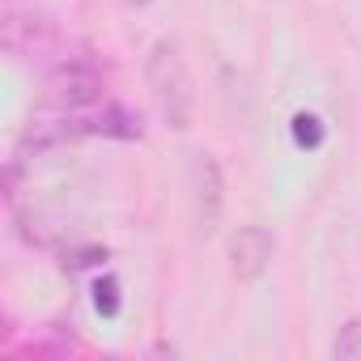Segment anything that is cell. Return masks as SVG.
Instances as JSON below:
<instances>
[{"label": "cell", "mask_w": 361, "mask_h": 361, "mask_svg": "<svg viewBox=\"0 0 361 361\" xmlns=\"http://www.w3.org/2000/svg\"><path fill=\"white\" fill-rule=\"evenodd\" d=\"M331 357H336V361H361V319H348V323L336 331Z\"/></svg>", "instance_id": "cell-7"}, {"label": "cell", "mask_w": 361, "mask_h": 361, "mask_svg": "<svg viewBox=\"0 0 361 361\" xmlns=\"http://www.w3.org/2000/svg\"><path fill=\"white\" fill-rule=\"evenodd\" d=\"M94 310L106 314V319L119 314V281H115V276H102V281L94 285Z\"/></svg>", "instance_id": "cell-9"}, {"label": "cell", "mask_w": 361, "mask_h": 361, "mask_svg": "<svg viewBox=\"0 0 361 361\" xmlns=\"http://www.w3.org/2000/svg\"><path fill=\"white\" fill-rule=\"evenodd\" d=\"M102 259H106V251H102V247H81V251H73V259H64V264L85 268V264H102Z\"/></svg>", "instance_id": "cell-10"}, {"label": "cell", "mask_w": 361, "mask_h": 361, "mask_svg": "<svg viewBox=\"0 0 361 361\" xmlns=\"http://www.w3.org/2000/svg\"><path fill=\"white\" fill-rule=\"evenodd\" d=\"M272 251H276V243H272V234L264 226H238V234L230 238V272H234V281H243V285L259 281L268 272V264H272Z\"/></svg>", "instance_id": "cell-3"}, {"label": "cell", "mask_w": 361, "mask_h": 361, "mask_svg": "<svg viewBox=\"0 0 361 361\" xmlns=\"http://www.w3.org/2000/svg\"><path fill=\"white\" fill-rule=\"evenodd\" d=\"M145 81H149V94H153L161 119L174 132H188L192 128V111H196V94H192V77H188V64H183V56H178L174 39H157L149 47Z\"/></svg>", "instance_id": "cell-1"}, {"label": "cell", "mask_w": 361, "mask_h": 361, "mask_svg": "<svg viewBox=\"0 0 361 361\" xmlns=\"http://www.w3.org/2000/svg\"><path fill=\"white\" fill-rule=\"evenodd\" d=\"M289 128H293V145H298V149H319V145H323V119H319V115L298 111Z\"/></svg>", "instance_id": "cell-8"}, {"label": "cell", "mask_w": 361, "mask_h": 361, "mask_svg": "<svg viewBox=\"0 0 361 361\" xmlns=\"http://www.w3.org/2000/svg\"><path fill=\"white\" fill-rule=\"evenodd\" d=\"M192 209H196V230L209 238L221 226V209H226V178L221 166L209 153L192 157Z\"/></svg>", "instance_id": "cell-2"}, {"label": "cell", "mask_w": 361, "mask_h": 361, "mask_svg": "<svg viewBox=\"0 0 361 361\" xmlns=\"http://www.w3.org/2000/svg\"><path fill=\"white\" fill-rule=\"evenodd\" d=\"M90 132H102V136H123V140H136L140 136V119L128 115L123 106H106L98 119H90Z\"/></svg>", "instance_id": "cell-6"}, {"label": "cell", "mask_w": 361, "mask_h": 361, "mask_svg": "<svg viewBox=\"0 0 361 361\" xmlns=\"http://www.w3.org/2000/svg\"><path fill=\"white\" fill-rule=\"evenodd\" d=\"M128 5H149V0H128Z\"/></svg>", "instance_id": "cell-11"}, {"label": "cell", "mask_w": 361, "mask_h": 361, "mask_svg": "<svg viewBox=\"0 0 361 361\" xmlns=\"http://www.w3.org/2000/svg\"><path fill=\"white\" fill-rule=\"evenodd\" d=\"M98 90H102V81L90 64H64L51 77V102H60L68 111H81V106L98 102Z\"/></svg>", "instance_id": "cell-4"}, {"label": "cell", "mask_w": 361, "mask_h": 361, "mask_svg": "<svg viewBox=\"0 0 361 361\" xmlns=\"http://www.w3.org/2000/svg\"><path fill=\"white\" fill-rule=\"evenodd\" d=\"M85 132H90V119H39V123H30V128L22 132L18 153H22V157H26V153H47V149L68 145V140H81Z\"/></svg>", "instance_id": "cell-5"}]
</instances>
